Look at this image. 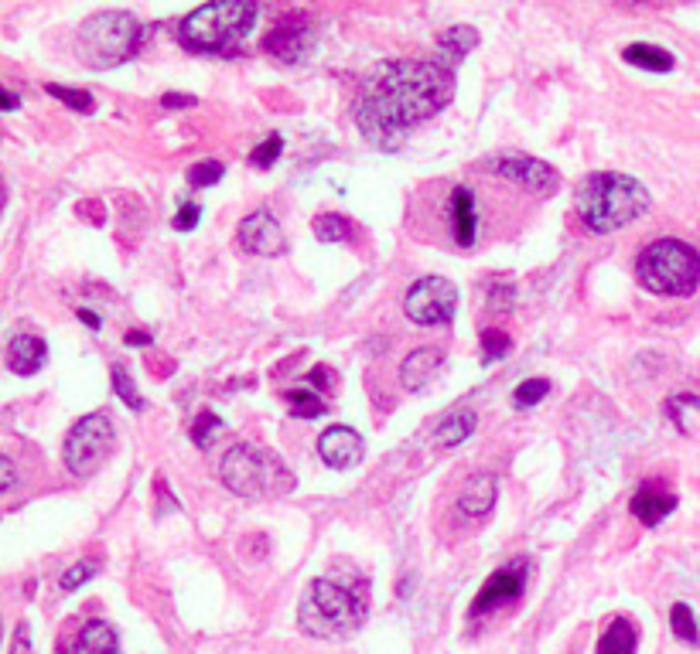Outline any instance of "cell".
Returning <instances> with one entry per match:
<instances>
[{
    "instance_id": "obj_1",
    "label": "cell",
    "mask_w": 700,
    "mask_h": 654,
    "mask_svg": "<svg viewBox=\"0 0 700 654\" xmlns=\"http://www.w3.org/2000/svg\"><path fill=\"white\" fill-rule=\"evenodd\" d=\"M455 99V72L441 62H379L356 99V123L376 150H400L407 134Z\"/></svg>"
},
{
    "instance_id": "obj_2",
    "label": "cell",
    "mask_w": 700,
    "mask_h": 654,
    "mask_svg": "<svg viewBox=\"0 0 700 654\" xmlns=\"http://www.w3.org/2000/svg\"><path fill=\"white\" fill-rule=\"evenodd\" d=\"M649 191L642 181L618 175V171H598L588 175L574 191V212L592 232L608 235L633 222H639L649 212Z\"/></svg>"
},
{
    "instance_id": "obj_3",
    "label": "cell",
    "mask_w": 700,
    "mask_h": 654,
    "mask_svg": "<svg viewBox=\"0 0 700 654\" xmlns=\"http://www.w3.org/2000/svg\"><path fill=\"white\" fill-rule=\"evenodd\" d=\"M257 24V4L250 0H212L196 8L178 24V41L188 52L199 55H222L237 52L240 41Z\"/></svg>"
},
{
    "instance_id": "obj_4",
    "label": "cell",
    "mask_w": 700,
    "mask_h": 654,
    "mask_svg": "<svg viewBox=\"0 0 700 654\" xmlns=\"http://www.w3.org/2000/svg\"><path fill=\"white\" fill-rule=\"evenodd\" d=\"M366 621V600L356 597V590H348L338 580H311L301 606H297V624L307 637L318 641H338L359 631Z\"/></svg>"
},
{
    "instance_id": "obj_5",
    "label": "cell",
    "mask_w": 700,
    "mask_h": 654,
    "mask_svg": "<svg viewBox=\"0 0 700 654\" xmlns=\"http://www.w3.org/2000/svg\"><path fill=\"white\" fill-rule=\"evenodd\" d=\"M636 279L656 297H690L700 286V253L680 239H656L636 260Z\"/></svg>"
},
{
    "instance_id": "obj_6",
    "label": "cell",
    "mask_w": 700,
    "mask_h": 654,
    "mask_svg": "<svg viewBox=\"0 0 700 654\" xmlns=\"http://www.w3.org/2000/svg\"><path fill=\"white\" fill-rule=\"evenodd\" d=\"M140 31L144 28L130 11H100L83 21L80 38H75V52H80L83 65L106 72L137 55Z\"/></svg>"
},
{
    "instance_id": "obj_7",
    "label": "cell",
    "mask_w": 700,
    "mask_h": 654,
    "mask_svg": "<svg viewBox=\"0 0 700 654\" xmlns=\"http://www.w3.org/2000/svg\"><path fill=\"white\" fill-rule=\"evenodd\" d=\"M113 450V423L103 413H90L65 436L62 461L75 477H93Z\"/></svg>"
},
{
    "instance_id": "obj_8",
    "label": "cell",
    "mask_w": 700,
    "mask_h": 654,
    "mask_svg": "<svg viewBox=\"0 0 700 654\" xmlns=\"http://www.w3.org/2000/svg\"><path fill=\"white\" fill-rule=\"evenodd\" d=\"M278 471H281V464L270 461L263 450H257L250 443L229 446L226 457H222V467H219L222 484L240 498H263L270 491V484H274ZM274 491H278V484H274Z\"/></svg>"
},
{
    "instance_id": "obj_9",
    "label": "cell",
    "mask_w": 700,
    "mask_h": 654,
    "mask_svg": "<svg viewBox=\"0 0 700 654\" xmlns=\"http://www.w3.org/2000/svg\"><path fill=\"white\" fill-rule=\"evenodd\" d=\"M404 310L417 327H441L451 324L455 310H458V291L455 283L445 276H424L417 279L407 297H404Z\"/></svg>"
},
{
    "instance_id": "obj_10",
    "label": "cell",
    "mask_w": 700,
    "mask_h": 654,
    "mask_svg": "<svg viewBox=\"0 0 700 654\" xmlns=\"http://www.w3.org/2000/svg\"><path fill=\"white\" fill-rule=\"evenodd\" d=\"M489 171L510 178L516 184H523L526 191L533 194H554L561 188V175L551 168L547 160L540 157H526V154H505V157H495L489 160Z\"/></svg>"
},
{
    "instance_id": "obj_11",
    "label": "cell",
    "mask_w": 700,
    "mask_h": 654,
    "mask_svg": "<svg viewBox=\"0 0 700 654\" xmlns=\"http://www.w3.org/2000/svg\"><path fill=\"white\" fill-rule=\"evenodd\" d=\"M263 49L274 59H281L284 65H294L315 49V24H311L307 14H284L278 28L263 38Z\"/></svg>"
},
{
    "instance_id": "obj_12",
    "label": "cell",
    "mask_w": 700,
    "mask_h": 654,
    "mask_svg": "<svg viewBox=\"0 0 700 654\" xmlns=\"http://www.w3.org/2000/svg\"><path fill=\"white\" fill-rule=\"evenodd\" d=\"M526 569H530V562L526 559H516L510 566H502L499 572H492V580L479 590V597H476V603L469 610V618L479 621V618H485V613H495L505 603L520 600L523 597V587H526Z\"/></svg>"
},
{
    "instance_id": "obj_13",
    "label": "cell",
    "mask_w": 700,
    "mask_h": 654,
    "mask_svg": "<svg viewBox=\"0 0 700 654\" xmlns=\"http://www.w3.org/2000/svg\"><path fill=\"white\" fill-rule=\"evenodd\" d=\"M237 239H240V250H247V253H253V256H281V253H284V245H288L284 232H281V222H278L274 215H270L267 209L247 215V219L240 222Z\"/></svg>"
},
{
    "instance_id": "obj_14",
    "label": "cell",
    "mask_w": 700,
    "mask_h": 654,
    "mask_svg": "<svg viewBox=\"0 0 700 654\" xmlns=\"http://www.w3.org/2000/svg\"><path fill=\"white\" fill-rule=\"evenodd\" d=\"M366 454V443H363V433L353 430V426H328L322 436H318V457L335 467V471H345L359 464Z\"/></svg>"
},
{
    "instance_id": "obj_15",
    "label": "cell",
    "mask_w": 700,
    "mask_h": 654,
    "mask_svg": "<svg viewBox=\"0 0 700 654\" xmlns=\"http://www.w3.org/2000/svg\"><path fill=\"white\" fill-rule=\"evenodd\" d=\"M677 495H673V491H667L664 484H642L639 491H636V495H633V515L642 521V525H659V521H664L670 511H677Z\"/></svg>"
},
{
    "instance_id": "obj_16",
    "label": "cell",
    "mask_w": 700,
    "mask_h": 654,
    "mask_svg": "<svg viewBox=\"0 0 700 654\" xmlns=\"http://www.w3.org/2000/svg\"><path fill=\"white\" fill-rule=\"evenodd\" d=\"M49 361V345L34 335H18L8 345V368L14 376H38Z\"/></svg>"
},
{
    "instance_id": "obj_17",
    "label": "cell",
    "mask_w": 700,
    "mask_h": 654,
    "mask_svg": "<svg viewBox=\"0 0 700 654\" xmlns=\"http://www.w3.org/2000/svg\"><path fill=\"white\" fill-rule=\"evenodd\" d=\"M445 365V351L441 348H417L414 355L404 358L400 365V382L407 392H420L427 382L438 376V368Z\"/></svg>"
},
{
    "instance_id": "obj_18",
    "label": "cell",
    "mask_w": 700,
    "mask_h": 654,
    "mask_svg": "<svg viewBox=\"0 0 700 654\" xmlns=\"http://www.w3.org/2000/svg\"><path fill=\"white\" fill-rule=\"evenodd\" d=\"M495 498H499V484H495V477H492V474H472L469 481H464L461 495H458V508H461L464 515H472V518H485V515L492 511Z\"/></svg>"
},
{
    "instance_id": "obj_19",
    "label": "cell",
    "mask_w": 700,
    "mask_h": 654,
    "mask_svg": "<svg viewBox=\"0 0 700 654\" xmlns=\"http://www.w3.org/2000/svg\"><path fill=\"white\" fill-rule=\"evenodd\" d=\"M476 194L472 188H455L451 194V229H455V242L461 250H472L476 245Z\"/></svg>"
},
{
    "instance_id": "obj_20",
    "label": "cell",
    "mask_w": 700,
    "mask_h": 654,
    "mask_svg": "<svg viewBox=\"0 0 700 654\" xmlns=\"http://www.w3.org/2000/svg\"><path fill=\"white\" fill-rule=\"evenodd\" d=\"M476 49H479V31L469 28V24H455V28H448L438 38V62L445 68H451L455 62H461L464 55L476 52Z\"/></svg>"
},
{
    "instance_id": "obj_21",
    "label": "cell",
    "mask_w": 700,
    "mask_h": 654,
    "mask_svg": "<svg viewBox=\"0 0 700 654\" xmlns=\"http://www.w3.org/2000/svg\"><path fill=\"white\" fill-rule=\"evenodd\" d=\"M69 654H121V637L106 621H90L83 624Z\"/></svg>"
},
{
    "instance_id": "obj_22",
    "label": "cell",
    "mask_w": 700,
    "mask_h": 654,
    "mask_svg": "<svg viewBox=\"0 0 700 654\" xmlns=\"http://www.w3.org/2000/svg\"><path fill=\"white\" fill-rule=\"evenodd\" d=\"M476 426H479V416L472 413V409H458V413H451L448 420L438 423L435 446L438 450H455V446H461L464 440L476 433Z\"/></svg>"
},
{
    "instance_id": "obj_23",
    "label": "cell",
    "mask_w": 700,
    "mask_h": 654,
    "mask_svg": "<svg viewBox=\"0 0 700 654\" xmlns=\"http://www.w3.org/2000/svg\"><path fill=\"white\" fill-rule=\"evenodd\" d=\"M639 631L629 618H615L598 637V654H636Z\"/></svg>"
},
{
    "instance_id": "obj_24",
    "label": "cell",
    "mask_w": 700,
    "mask_h": 654,
    "mask_svg": "<svg viewBox=\"0 0 700 654\" xmlns=\"http://www.w3.org/2000/svg\"><path fill=\"white\" fill-rule=\"evenodd\" d=\"M621 59H626L629 65L642 68V72H673V55L667 49L659 45H646V41H639V45H629L626 52H621Z\"/></svg>"
},
{
    "instance_id": "obj_25",
    "label": "cell",
    "mask_w": 700,
    "mask_h": 654,
    "mask_svg": "<svg viewBox=\"0 0 700 654\" xmlns=\"http://www.w3.org/2000/svg\"><path fill=\"white\" fill-rule=\"evenodd\" d=\"M284 402L291 405V416H301V420H318L325 413L322 395L311 389H291L284 392Z\"/></svg>"
},
{
    "instance_id": "obj_26",
    "label": "cell",
    "mask_w": 700,
    "mask_h": 654,
    "mask_svg": "<svg viewBox=\"0 0 700 654\" xmlns=\"http://www.w3.org/2000/svg\"><path fill=\"white\" fill-rule=\"evenodd\" d=\"M311 229H315V235H318L322 242H348V239L356 235L353 222H348L345 215H335V212H332V215H318Z\"/></svg>"
},
{
    "instance_id": "obj_27",
    "label": "cell",
    "mask_w": 700,
    "mask_h": 654,
    "mask_svg": "<svg viewBox=\"0 0 700 654\" xmlns=\"http://www.w3.org/2000/svg\"><path fill=\"white\" fill-rule=\"evenodd\" d=\"M670 627H673V634H677L683 644H700L697 618H693V610H690L687 603H673V610H670Z\"/></svg>"
},
{
    "instance_id": "obj_28",
    "label": "cell",
    "mask_w": 700,
    "mask_h": 654,
    "mask_svg": "<svg viewBox=\"0 0 700 654\" xmlns=\"http://www.w3.org/2000/svg\"><path fill=\"white\" fill-rule=\"evenodd\" d=\"M45 93H49V96H55L59 103H65L69 109L83 113V116H90V113L96 109V99H93L86 89H65V86H55V82H49Z\"/></svg>"
},
{
    "instance_id": "obj_29",
    "label": "cell",
    "mask_w": 700,
    "mask_h": 654,
    "mask_svg": "<svg viewBox=\"0 0 700 654\" xmlns=\"http://www.w3.org/2000/svg\"><path fill=\"white\" fill-rule=\"evenodd\" d=\"M222 175H226V164L209 157V160L191 164V168H188V184L191 188H212V184L222 181Z\"/></svg>"
},
{
    "instance_id": "obj_30",
    "label": "cell",
    "mask_w": 700,
    "mask_h": 654,
    "mask_svg": "<svg viewBox=\"0 0 700 654\" xmlns=\"http://www.w3.org/2000/svg\"><path fill=\"white\" fill-rule=\"evenodd\" d=\"M109 379H113V392L121 395L130 409H144V399H140V392H137V386H134V379H130V372L124 365H113Z\"/></svg>"
},
{
    "instance_id": "obj_31",
    "label": "cell",
    "mask_w": 700,
    "mask_h": 654,
    "mask_svg": "<svg viewBox=\"0 0 700 654\" xmlns=\"http://www.w3.org/2000/svg\"><path fill=\"white\" fill-rule=\"evenodd\" d=\"M547 392H551V382H547V379H526V382H520V389L513 392V405H516V409H533L540 399H547Z\"/></svg>"
},
{
    "instance_id": "obj_32",
    "label": "cell",
    "mask_w": 700,
    "mask_h": 654,
    "mask_svg": "<svg viewBox=\"0 0 700 654\" xmlns=\"http://www.w3.org/2000/svg\"><path fill=\"white\" fill-rule=\"evenodd\" d=\"M219 430H222V420L216 416V413H199V420H196V426H191V440H196V446H212V436H219Z\"/></svg>"
},
{
    "instance_id": "obj_33",
    "label": "cell",
    "mask_w": 700,
    "mask_h": 654,
    "mask_svg": "<svg viewBox=\"0 0 700 654\" xmlns=\"http://www.w3.org/2000/svg\"><path fill=\"white\" fill-rule=\"evenodd\" d=\"M281 150H284V137H267L263 144H257L253 147V154H250V164L253 168H270V164H274L278 157H281Z\"/></svg>"
},
{
    "instance_id": "obj_34",
    "label": "cell",
    "mask_w": 700,
    "mask_h": 654,
    "mask_svg": "<svg viewBox=\"0 0 700 654\" xmlns=\"http://www.w3.org/2000/svg\"><path fill=\"white\" fill-rule=\"evenodd\" d=\"M96 577V562H75L72 569H65L62 577H59V587L62 590H75V587H83Z\"/></svg>"
},
{
    "instance_id": "obj_35",
    "label": "cell",
    "mask_w": 700,
    "mask_h": 654,
    "mask_svg": "<svg viewBox=\"0 0 700 654\" xmlns=\"http://www.w3.org/2000/svg\"><path fill=\"white\" fill-rule=\"evenodd\" d=\"M482 351H485V361H499V358H505V355L513 351V341L492 327V331L482 335Z\"/></svg>"
},
{
    "instance_id": "obj_36",
    "label": "cell",
    "mask_w": 700,
    "mask_h": 654,
    "mask_svg": "<svg viewBox=\"0 0 700 654\" xmlns=\"http://www.w3.org/2000/svg\"><path fill=\"white\" fill-rule=\"evenodd\" d=\"M304 382H311V389H315V392H332L335 389V372H332L328 365H315Z\"/></svg>"
},
{
    "instance_id": "obj_37",
    "label": "cell",
    "mask_w": 700,
    "mask_h": 654,
    "mask_svg": "<svg viewBox=\"0 0 700 654\" xmlns=\"http://www.w3.org/2000/svg\"><path fill=\"white\" fill-rule=\"evenodd\" d=\"M199 215H202L199 204H181L178 215L171 219V225H175L178 232H188V229H196V225H199Z\"/></svg>"
},
{
    "instance_id": "obj_38",
    "label": "cell",
    "mask_w": 700,
    "mask_h": 654,
    "mask_svg": "<svg viewBox=\"0 0 700 654\" xmlns=\"http://www.w3.org/2000/svg\"><path fill=\"white\" fill-rule=\"evenodd\" d=\"M11 654H31V627H28V621L18 624L14 641H11Z\"/></svg>"
},
{
    "instance_id": "obj_39",
    "label": "cell",
    "mask_w": 700,
    "mask_h": 654,
    "mask_svg": "<svg viewBox=\"0 0 700 654\" xmlns=\"http://www.w3.org/2000/svg\"><path fill=\"white\" fill-rule=\"evenodd\" d=\"M161 106H165V109H191V106H196V96H178V93H168V96L161 99Z\"/></svg>"
},
{
    "instance_id": "obj_40",
    "label": "cell",
    "mask_w": 700,
    "mask_h": 654,
    "mask_svg": "<svg viewBox=\"0 0 700 654\" xmlns=\"http://www.w3.org/2000/svg\"><path fill=\"white\" fill-rule=\"evenodd\" d=\"M0 471H4V491H14V461L4 457L0 461Z\"/></svg>"
},
{
    "instance_id": "obj_41",
    "label": "cell",
    "mask_w": 700,
    "mask_h": 654,
    "mask_svg": "<svg viewBox=\"0 0 700 654\" xmlns=\"http://www.w3.org/2000/svg\"><path fill=\"white\" fill-rule=\"evenodd\" d=\"M124 341H127V345H130V348H147V345H150V341H154V338H150V335H147V331H130V335H127V338H124Z\"/></svg>"
},
{
    "instance_id": "obj_42",
    "label": "cell",
    "mask_w": 700,
    "mask_h": 654,
    "mask_svg": "<svg viewBox=\"0 0 700 654\" xmlns=\"http://www.w3.org/2000/svg\"><path fill=\"white\" fill-rule=\"evenodd\" d=\"M80 320H83V324H90V327H93V331H100V327H103V320H100V317H96L93 310H86V307H80Z\"/></svg>"
},
{
    "instance_id": "obj_43",
    "label": "cell",
    "mask_w": 700,
    "mask_h": 654,
    "mask_svg": "<svg viewBox=\"0 0 700 654\" xmlns=\"http://www.w3.org/2000/svg\"><path fill=\"white\" fill-rule=\"evenodd\" d=\"M4 103H8V113H14L21 106V96L14 89H4Z\"/></svg>"
}]
</instances>
